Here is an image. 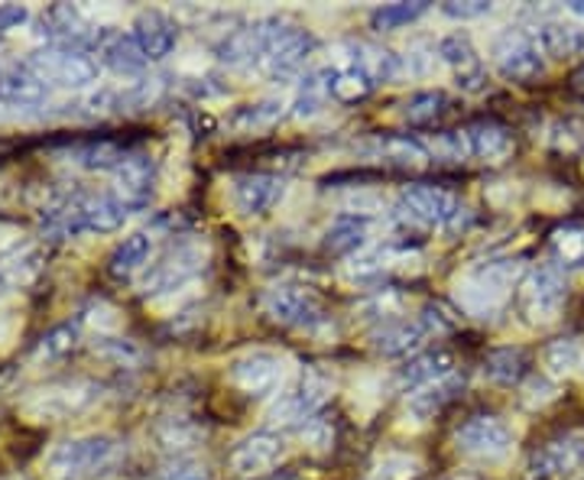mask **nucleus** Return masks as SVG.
<instances>
[{"label":"nucleus","instance_id":"obj_17","mask_svg":"<svg viewBox=\"0 0 584 480\" xmlns=\"http://www.w3.org/2000/svg\"><path fill=\"white\" fill-rule=\"evenodd\" d=\"M530 36L545 59H572V55L584 52V30L575 23H565V20H545Z\"/></svg>","mask_w":584,"mask_h":480},{"label":"nucleus","instance_id":"obj_9","mask_svg":"<svg viewBox=\"0 0 584 480\" xmlns=\"http://www.w3.org/2000/svg\"><path fill=\"white\" fill-rule=\"evenodd\" d=\"M263 309L273 322L299 328V332H315L325 325V309L315 292L302 286H277L263 295Z\"/></svg>","mask_w":584,"mask_h":480},{"label":"nucleus","instance_id":"obj_39","mask_svg":"<svg viewBox=\"0 0 584 480\" xmlns=\"http://www.w3.org/2000/svg\"><path fill=\"white\" fill-rule=\"evenodd\" d=\"M380 270H384V263H380L377 253H357V257H351L347 267H344V273H347L351 280H371V276H377Z\"/></svg>","mask_w":584,"mask_h":480},{"label":"nucleus","instance_id":"obj_12","mask_svg":"<svg viewBox=\"0 0 584 480\" xmlns=\"http://www.w3.org/2000/svg\"><path fill=\"white\" fill-rule=\"evenodd\" d=\"M286 458V441L277 432H257L243 438L231 451V471L238 478H260L270 474Z\"/></svg>","mask_w":584,"mask_h":480},{"label":"nucleus","instance_id":"obj_32","mask_svg":"<svg viewBox=\"0 0 584 480\" xmlns=\"http://www.w3.org/2000/svg\"><path fill=\"white\" fill-rule=\"evenodd\" d=\"M423 474V461L416 455H384L374 471L371 480H416Z\"/></svg>","mask_w":584,"mask_h":480},{"label":"nucleus","instance_id":"obj_15","mask_svg":"<svg viewBox=\"0 0 584 480\" xmlns=\"http://www.w3.org/2000/svg\"><path fill=\"white\" fill-rule=\"evenodd\" d=\"M461 386H465V377H458V374H448V377H441V380L416 386V389L409 393V399H406V419H409L413 426H423V422L436 419L438 413L458 396Z\"/></svg>","mask_w":584,"mask_h":480},{"label":"nucleus","instance_id":"obj_34","mask_svg":"<svg viewBox=\"0 0 584 480\" xmlns=\"http://www.w3.org/2000/svg\"><path fill=\"white\" fill-rule=\"evenodd\" d=\"M380 156L387 163H396V166H426L429 163V149L419 144V140H409V137H393L387 144H380Z\"/></svg>","mask_w":584,"mask_h":480},{"label":"nucleus","instance_id":"obj_23","mask_svg":"<svg viewBox=\"0 0 584 480\" xmlns=\"http://www.w3.org/2000/svg\"><path fill=\"white\" fill-rule=\"evenodd\" d=\"M332 95V72H312L299 82V92L292 97V117L309 121L315 114H322L325 101Z\"/></svg>","mask_w":584,"mask_h":480},{"label":"nucleus","instance_id":"obj_20","mask_svg":"<svg viewBox=\"0 0 584 480\" xmlns=\"http://www.w3.org/2000/svg\"><path fill=\"white\" fill-rule=\"evenodd\" d=\"M134 40L140 43L146 59H166V55L176 49L179 30H176V23H173L166 13H144V17L137 20Z\"/></svg>","mask_w":584,"mask_h":480},{"label":"nucleus","instance_id":"obj_28","mask_svg":"<svg viewBox=\"0 0 584 480\" xmlns=\"http://www.w3.org/2000/svg\"><path fill=\"white\" fill-rule=\"evenodd\" d=\"M354 65H357V69H364V72L374 79V85H377V82H389V79H396V75L406 69V62H403L396 52H389V49H384V46H357Z\"/></svg>","mask_w":584,"mask_h":480},{"label":"nucleus","instance_id":"obj_4","mask_svg":"<svg viewBox=\"0 0 584 480\" xmlns=\"http://www.w3.org/2000/svg\"><path fill=\"white\" fill-rule=\"evenodd\" d=\"M517 435L500 416H471L458 432L455 448L481 465H500L513 455Z\"/></svg>","mask_w":584,"mask_h":480},{"label":"nucleus","instance_id":"obj_5","mask_svg":"<svg viewBox=\"0 0 584 480\" xmlns=\"http://www.w3.org/2000/svg\"><path fill=\"white\" fill-rule=\"evenodd\" d=\"M117 458V441L107 435H85V438H72L65 445H59L49 458V468L65 480L92 478L97 471H104L111 461Z\"/></svg>","mask_w":584,"mask_h":480},{"label":"nucleus","instance_id":"obj_2","mask_svg":"<svg viewBox=\"0 0 584 480\" xmlns=\"http://www.w3.org/2000/svg\"><path fill=\"white\" fill-rule=\"evenodd\" d=\"M396 218L409 228H419V231H458L471 221V211L445 189L436 186H409L403 189L399 201H396Z\"/></svg>","mask_w":584,"mask_h":480},{"label":"nucleus","instance_id":"obj_10","mask_svg":"<svg viewBox=\"0 0 584 480\" xmlns=\"http://www.w3.org/2000/svg\"><path fill=\"white\" fill-rule=\"evenodd\" d=\"M569 299V289H565V276L555 270V267H539L526 276L523 292H520V305H523V315L533 322V325H549L559 319L562 305Z\"/></svg>","mask_w":584,"mask_h":480},{"label":"nucleus","instance_id":"obj_1","mask_svg":"<svg viewBox=\"0 0 584 480\" xmlns=\"http://www.w3.org/2000/svg\"><path fill=\"white\" fill-rule=\"evenodd\" d=\"M520 270L523 267L517 260H487L481 267H474L455 283L458 305L474 319H493L503 309L513 283L520 280Z\"/></svg>","mask_w":584,"mask_h":480},{"label":"nucleus","instance_id":"obj_29","mask_svg":"<svg viewBox=\"0 0 584 480\" xmlns=\"http://www.w3.org/2000/svg\"><path fill=\"white\" fill-rule=\"evenodd\" d=\"M426 10H429V3H387V7H377L371 13V27L380 30V33L384 30H403L413 20H419Z\"/></svg>","mask_w":584,"mask_h":480},{"label":"nucleus","instance_id":"obj_42","mask_svg":"<svg viewBox=\"0 0 584 480\" xmlns=\"http://www.w3.org/2000/svg\"><path fill=\"white\" fill-rule=\"evenodd\" d=\"M559 396V389H555V384L552 380H530L526 384V393H523V403L526 406H545V403H552Z\"/></svg>","mask_w":584,"mask_h":480},{"label":"nucleus","instance_id":"obj_27","mask_svg":"<svg viewBox=\"0 0 584 480\" xmlns=\"http://www.w3.org/2000/svg\"><path fill=\"white\" fill-rule=\"evenodd\" d=\"M451 367H455V361H451L448 351H429V354H423V357H416V361H409V364L403 367V384H432V380H441V377L455 374Z\"/></svg>","mask_w":584,"mask_h":480},{"label":"nucleus","instance_id":"obj_44","mask_svg":"<svg viewBox=\"0 0 584 480\" xmlns=\"http://www.w3.org/2000/svg\"><path fill=\"white\" fill-rule=\"evenodd\" d=\"M569 10H572L575 17H584V0H578V3H569Z\"/></svg>","mask_w":584,"mask_h":480},{"label":"nucleus","instance_id":"obj_46","mask_svg":"<svg viewBox=\"0 0 584 480\" xmlns=\"http://www.w3.org/2000/svg\"><path fill=\"white\" fill-rule=\"evenodd\" d=\"M582 371H584V367H582Z\"/></svg>","mask_w":584,"mask_h":480},{"label":"nucleus","instance_id":"obj_6","mask_svg":"<svg viewBox=\"0 0 584 480\" xmlns=\"http://www.w3.org/2000/svg\"><path fill=\"white\" fill-rule=\"evenodd\" d=\"M228 380L243 396H270L286 380V357H280L277 351H267V347L243 351L241 357L231 361Z\"/></svg>","mask_w":584,"mask_h":480},{"label":"nucleus","instance_id":"obj_3","mask_svg":"<svg viewBox=\"0 0 584 480\" xmlns=\"http://www.w3.org/2000/svg\"><path fill=\"white\" fill-rule=\"evenodd\" d=\"M295 27H290L283 17H260L250 27H243L238 33H231L221 46L218 55L228 65H263L270 59V52L280 46L290 36Z\"/></svg>","mask_w":584,"mask_h":480},{"label":"nucleus","instance_id":"obj_21","mask_svg":"<svg viewBox=\"0 0 584 480\" xmlns=\"http://www.w3.org/2000/svg\"><path fill=\"white\" fill-rule=\"evenodd\" d=\"M426 337H429V332L423 328V322H406V319H396V322L380 325V328L371 335V344H374L380 354H387V357H399V354L416 351Z\"/></svg>","mask_w":584,"mask_h":480},{"label":"nucleus","instance_id":"obj_36","mask_svg":"<svg viewBox=\"0 0 584 480\" xmlns=\"http://www.w3.org/2000/svg\"><path fill=\"white\" fill-rule=\"evenodd\" d=\"M441 104H445L441 92H416V95L403 104V117L409 124H426V121H432L438 111H441Z\"/></svg>","mask_w":584,"mask_h":480},{"label":"nucleus","instance_id":"obj_7","mask_svg":"<svg viewBox=\"0 0 584 480\" xmlns=\"http://www.w3.org/2000/svg\"><path fill=\"white\" fill-rule=\"evenodd\" d=\"M526 480H584V432L542 445L526 465Z\"/></svg>","mask_w":584,"mask_h":480},{"label":"nucleus","instance_id":"obj_16","mask_svg":"<svg viewBox=\"0 0 584 480\" xmlns=\"http://www.w3.org/2000/svg\"><path fill=\"white\" fill-rule=\"evenodd\" d=\"M315 36L312 33H305V30H292L290 36L280 43V46L270 52V59L260 65L270 79H277V82H283V79H292V75H299L302 69H305V62H309V55L315 52Z\"/></svg>","mask_w":584,"mask_h":480},{"label":"nucleus","instance_id":"obj_14","mask_svg":"<svg viewBox=\"0 0 584 480\" xmlns=\"http://www.w3.org/2000/svg\"><path fill=\"white\" fill-rule=\"evenodd\" d=\"M436 55L455 72V79H458V85L465 92H478L484 85V65H481V55H478V49H474L468 33H448V36H441L436 46Z\"/></svg>","mask_w":584,"mask_h":480},{"label":"nucleus","instance_id":"obj_22","mask_svg":"<svg viewBox=\"0 0 584 480\" xmlns=\"http://www.w3.org/2000/svg\"><path fill=\"white\" fill-rule=\"evenodd\" d=\"M117 186H121L124 201L144 205L146 198L153 195V186H156V163L149 156H131V159H124L121 169H117Z\"/></svg>","mask_w":584,"mask_h":480},{"label":"nucleus","instance_id":"obj_26","mask_svg":"<svg viewBox=\"0 0 584 480\" xmlns=\"http://www.w3.org/2000/svg\"><path fill=\"white\" fill-rule=\"evenodd\" d=\"M523 374H526V354L520 347H500V351L487 354L484 377L490 384L513 386L520 384Z\"/></svg>","mask_w":584,"mask_h":480},{"label":"nucleus","instance_id":"obj_31","mask_svg":"<svg viewBox=\"0 0 584 480\" xmlns=\"http://www.w3.org/2000/svg\"><path fill=\"white\" fill-rule=\"evenodd\" d=\"M149 250H153V243L146 234H131V238H124V243L114 250V257H111V270L114 273H134V270H140L146 260H149Z\"/></svg>","mask_w":584,"mask_h":480},{"label":"nucleus","instance_id":"obj_13","mask_svg":"<svg viewBox=\"0 0 584 480\" xmlns=\"http://www.w3.org/2000/svg\"><path fill=\"white\" fill-rule=\"evenodd\" d=\"M228 198H231L234 211L243 218L263 215L283 198V179L270 176V173H241V176L231 179Z\"/></svg>","mask_w":584,"mask_h":480},{"label":"nucleus","instance_id":"obj_41","mask_svg":"<svg viewBox=\"0 0 584 480\" xmlns=\"http://www.w3.org/2000/svg\"><path fill=\"white\" fill-rule=\"evenodd\" d=\"M441 13L445 17H451V20H481L490 13V3H481V0H471V3H445L441 7Z\"/></svg>","mask_w":584,"mask_h":480},{"label":"nucleus","instance_id":"obj_11","mask_svg":"<svg viewBox=\"0 0 584 480\" xmlns=\"http://www.w3.org/2000/svg\"><path fill=\"white\" fill-rule=\"evenodd\" d=\"M493 69L507 79V82H533L545 72V55L539 52L535 40L530 33H503L493 49Z\"/></svg>","mask_w":584,"mask_h":480},{"label":"nucleus","instance_id":"obj_24","mask_svg":"<svg viewBox=\"0 0 584 480\" xmlns=\"http://www.w3.org/2000/svg\"><path fill=\"white\" fill-rule=\"evenodd\" d=\"M542 367L552 380L572 377L575 371L584 367V347L578 337H559L542 351Z\"/></svg>","mask_w":584,"mask_h":480},{"label":"nucleus","instance_id":"obj_45","mask_svg":"<svg viewBox=\"0 0 584 480\" xmlns=\"http://www.w3.org/2000/svg\"><path fill=\"white\" fill-rule=\"evenodd\" d=\"M575 82H578V88L584 92V72H578V75H575Z\"/></svg>","mask_w":584,"mask_h":480},{"label":"nucleus","instance_id":"obj_19","mask_svg":"<svg viewBox=\"0 0 584 480\" xmlns=\"http://www.w3.org/2000/svg\"><path fill=\"white\" fill-rule=\"evenodd\" d=\"M205 257H208L205 243H182V247L159 267V273H156V289H159V292H173V289L186 286L195 273L205 267Z\"/></svg>","mask_w":584,"mask_h":480},{"label":"nucleus","instance_id":"obj_35","mask_svg":"<svg viewBox=\"0 0 584 480\" xmlns=\"http://www.w3.org/2000/svg\"><path fill=\"white\" fill-rule=\"evenodd\" d=\"M107 62L117 72H140L149 59H146L144 49H140V43L134 36H121V40H114L111 49H107Z\"/></svg>","mask_w":584,"mask_h":480},{"label":"nucleus","instance_id":"obj_8","mask_svg":"<svg viewBox=\"0 0 584 480\" xmlns=\"http://www.w3.org/2000/svg\"><path fill=\"white\" fill-rule=\"evenodd\" d=\"M328 396H332V377L322 367H312L273 403L270 419L273 422H309Z\"/></svg>","mask_w":584,"mask_h":480},{"label":"nucleus","instance_id":"obj_40","mask_svg":"<svg viewBox=\"0 0 584 480\" xmlns=\"http://www.w3.org/2000/svg\"><path fill=\"white\" fill-rule=\"evenodd\" d=\"M302 438L309 441L312 451H328L332 441H335V432H332V426H325V422H319V419H309L305 429H302Z\"/></svg>","mask_w":584,"mask_h":480},{"label":"nucleus","instance_id":"obj_33","mask_svg":"<svg viewBox=\"0 0 584 480\" xmlns=\"http://www.w3.org/2000/svg\"><path fill=\"white\" fill-rule=\"evenodd\" d=\"M283 104L277 97H263V101H253V104H243L241 111L231 117L241 131H260V127H270L277 117H280Z\"/></svg>","mask_w":584,"mask_h":480},{"label":"nucleus","instance_id":"obj_25","mask_svg":"<svg viewBox=\"0 0 584 480\" xmlns=\"http://www.w3.org/2000/svg\"><path fill=\"white\" fill-rule=\"evenodd\" d=\"M371 234V221L361 215H344L338 221H332V228L325 231V250L332 253H354L367 243Z\"/></svg>","mask_w":584,"mask_h":480},{"label":"nucleus","instance_id":"obj_30","mask_svg":"<svg viewBox=\"0 0 584 480\" xmlns=\"http://www.w3.org/2000/svg\"><path fill=\"white\" fill-rule=\"evenodd\" d=\"M328 72H332V95L341 97V101L367 97L371 88H374V79L364 69H357V65H351V69H328Z\"/></svg>","mask_w":584,"mask_h":480},{"label":"nucleus","instance_id":"obj_38","mask_svg":"<svg viewBox=\"0 0 584 480\" xmlns=\"http://www.w3.org/2000/svg\"><path fill=\"white\" fill-rule=\"evenodd\" d=\"M163 480H215L208 465L195 461V458H176L173 465H166Z\"/></svg>","mask_w":584,"mask_h":480},{"label":"nucleus","instance_id":"obj_43","mask_svg":"<svg viewBox=\"0 0 584 480\" xmlns=\"http://www.w3.org/2000/svg\"><path fill=\"white\" fill-rule=\"evenodd\" d=\"M436 59H438L436 52H432V55H426L423 49H413V52H409V59H406V69H409V72H416V75H426V72H429V65H432Z\"/></svg>","mask_w":584,"mask_h":480},{"label":"nucleus","instance_id":"obj_37","mask_svg":"<svg viewBox=\"0 0 584 480\" xmlns=\"http://www.w3.org/2000/svg\"><path fill=\"white\" fill-rule=\"evenodd\" d=\"M552 247H555V253H559L565 263H584V228H565V231H555Z\"/></svg>","mask_w":584,"mask_h":480},{"label":"nucleus","instance_id":"obj_18","mask_svg":"<svg viewBox=\"0 0 584 480\" xmlns=\"http://www.w3.org/2000/svg\"><path fill=\"white\" fill-rule=\"evenodd\" d=\"M461 137H465L468 153L478 156V159H484V163H503V159L513 153V137H510V131L500 127V124H493V121H478V124H471Z\"/></svg>","mask_w":584,"mask_h":480}]
</instances>
